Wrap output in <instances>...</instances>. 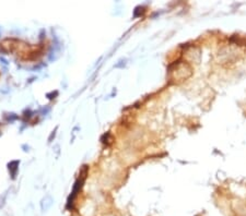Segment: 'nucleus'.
I'll use <instances>...</instances> for the list:
<instances>
[{
  "label": "nucleus",
  "instance_id": "1",
  "mask_svg": "<svg viewBox=\"0 0 246 216\" xmlns=\"http://www.w3.org/2000/svg\"><path fill=\"white\" fill-rule=\"evenodd\" d=\"M53 202H54V200L52 199V196L50 195H46L43 200H42V202H41V207H42V211H48L50 207H52V205H53Z\"/></svg>",
  "mask_w": 246,
  "mask_h": 216
}]
</instances>
